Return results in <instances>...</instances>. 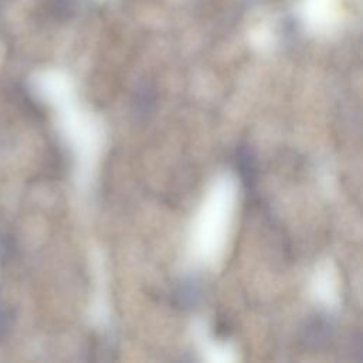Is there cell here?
Masks as SVG:
<instances>
[{
  "mask_svg": "<svg viewBox=\"0 0 363 363\" xmlns=\"http://www.w3.org/2000/svg\"><path fill=\"white\" fill-rule=\"evenodd\" d=\"M237 170L242 179L244 183L252 184L255 179V157L248 146H240L235 156Z\"/></svg>",
  "mask_w": 363,
  "mask_h": 363,
  "instance_id": "obj_1",
  "label": "cell"
},
{
  "mask_svg": "<svg viewBox=\"0 0 363 363\" xmlns=\"http://www.w3.org/2000/svg\"><path fill=\"white\" fill-rule=\"evenodd\" d=\"M330 332H332L330 323L326 319L318 318L308 325L305 330V339L308 343L313 346H320L328 340V337H330Z\"/></svg>",
  "mask_w": 363,
  "mask_h": 363,
  "instance_id": "obj_2",
  "label": "cell"
},
{
  "mask_svg": "<svg viewBox=\"0 0 363 363\" xmlns=\"http://www.w3.org/2000/svg\"><path fill=\"white\" fill-rule=\"evenodd\" d=\"M11 323H13V315L10 309L0 301V340L4 339L9 332L11 330Z\"/></svg>",
  "mask_w": 363,
  "mask_h": 363,
  "instance_id": "obj_3",
  "label": "cell"
},
{
  "mask_svg": "<svg viewBox=\"0 0 363 363\" xmlns=\"http://www.w3.org/2000/svg\"><path fill=\"white\" fill-rule=\"evenodd\" d=\"M177 296L180 298V302H182L183 305H191V303L196 302V298L199 296V291H197V288H196L193 284H190V285H187V286H183V288L179 291V295H177Z\"/></svg>",
  "mask_w": 363,
  "mask_h": 363,
  "instance_id": "obj_4",
  "label": "cell"
},
{
  "mask_svg": "<svg viewBox=\"0 0 363 363\" xmlns=\"http://www.w3.org/2000/svg\"><path fill=\"white\" fill-rule=\"evenodd\" d=\"M54 10L60 14V16H69L77 6V0H54Z\"/></svg>",
  "mask_w": 363,
  "mask_h": 363,
  "instance_id": "obj_5",
  "label": "cell"
}]
</instances>
